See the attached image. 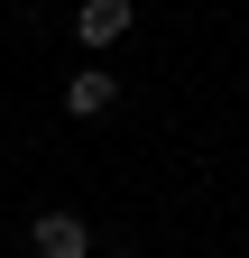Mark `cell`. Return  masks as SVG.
Wrapping results in <instances>:
<instances>
[{
  "label": "cell",
  "mask_w": 249,
  "mask_h": 258,
  "mask_svg": "<svg viewBox=\"0 0 249 258\" xmlns=\"http://www.w3.org/2000/svg\"><path fill=\"white\" fill-rule=\"evenodd\" d=\"M130 19H139V0H83V10H74V37L83 46H120Z\"/></svg>",
  "instance_id": "7a4b0ae2"
},
{
  "label": "cell",
  "mask_w": 249,
  "mask_h": 258,
  "mask_svg": "<svg viewBox=\"0 0 249 258\" xmlns=\"http://www.w3.org/2000/svg\"><path fill=\"white\" fill-rule=\"evenodd\" d=\"M111 102H120V74H111V64H83V74L65 83V111H74V120H102Z\"/></svg>",
  "instance_id": "3957f363"
},
{
  "label": "cell",
  "mask_w": 249,
  "mask_h": 258,
  "mask_svg": "<svg viewBox=\"0 0 249 258\" xmlns=\"http://www.w3.org/2000/svg\"><path fill=\"white\" fill-rule=\"evenodd\" d=\"M28 249L37 258H92V221L83 212H37L28 221Z\"/></svg>",
  "instance_id": "6da1fadb"
}]
</instances>
